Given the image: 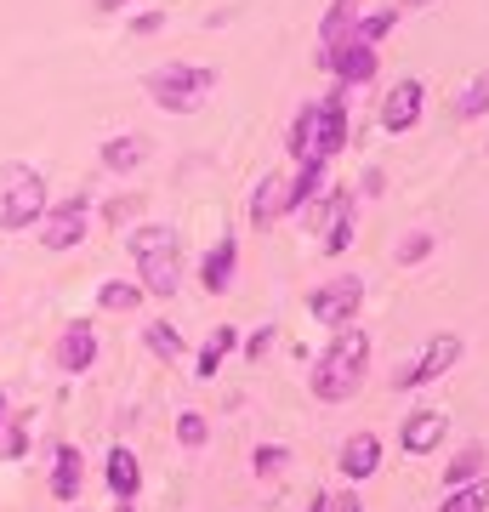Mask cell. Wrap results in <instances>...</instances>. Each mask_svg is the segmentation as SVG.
I'll return each instance as SVG.
<instances>
[{"label": "cell", "instance_id": "obj_1", "mask_svg": "<svg viewBox=\"0 0 489 512\" xmlns=\"http://www.w3.org/2000/svg\"><path fill=\"white\" fill-rule=\"evenodd\" d=\"M364 370H370V336L359 325H342L330 336L325 359L313 365V399L319 404H347L364 387Z\"/></svg>", "mask_w": 489, "mask_h": 512}, {"label": "cell", "instance_id": "obj_2", "mask_svg": "<svg viewBox=\"0 0 489 512\" xmlns=\"http://www.w3.org/2000/svg\"><path fill=\"white\" fill-rule=\"evenodd\" d=\"M131 256H137V285L143 296H177L182 285V251L171 222H143L131 234Z\"/></svg>", "mask_w": 489, "mask_h": 512}, {"label": "cell", "instance_id": "obj_3", "mask_svg": "<svg viewBox=\"0 0 489 512\" xmlns=\"http://www.w3.org/2000/svg\"><path fill=\"white\" fill-rule=\"evenodd\" d=\"M211 86H217V69H205V63H165V69H154V74L143 80L148 103H154V109H165V114H194V109H205Z\"/></svg>", "mask_w": 489, "mask_h": 512}, {"label": "cell", "instance_id": "obj_4", "mask_svg": "<svg viewBox=\"0 0 489 512\" xmlns=\"http://www.w3.org/2000/svg\"><path fill=\"white\" fill-rule=\"evenodd\" d=\"M46 217V183L35 165H0V228H35Z\"/></svg>", "mask_w": 489, "mask_h": 512}, {"label": "cell", "instance_id": "obj_5", "mask_svg": "<svg viewBox=\"0 0 489 512\" xmlns=\"http://www.w3.org/2000/svg\"><path fill=\"white\" fill-rule=\"evenodd\" d=\"M313 126H308V165H330L347 148V103L342 92L325 97V103H308Z\"/></svg>", "mask_w": 489, "mask_h": 512}, {"label": "cell", "instance_id": "obj_6", "mask_svg": "<svg viewBox=\"0 0 489 512\" xmlns=\"http://www.w3.org/2000/svg\"><path fill=\"white\" fill-rule=\"evenodd\" d=\"M359 302H364V279L359 274H336L330 285H319V291L308 296V313L319 319V325L342 330L359 319Z\"/></svg>", "mask_w": 489, "mask_h": 512}, {"label": "cell", "instance_id": "obj_7", "mask_svg": "<svg viewBox=\"0 0 489 512\" xmlns=\"http://www.w3.org/2000/svg\"><path fill=\"white\" fill-rule=\"evenodd\" d=\"M450 365H461V336L444 330V336H433V342H427V348H421L416 359L393 376V387H404V393H410V387H427V382H438Z\"/></svg>", "mask_w": 489, "mask_h": 512}, {"label": "cell", "instance_id": "obj_8", "mask_svg": "<svg viewBox=\"0 0 489 512\" xmlns=\"http://www.w3.org/2000/svg\"><path fill=\"white\" fill-rule=\"evenodd\" d=\"M86 222H91V200H86V194H69V200L46 217L40 245H46V251H74V245L86 239Z\"/></svg>", "mask_w": 489, "mask_h": 512}, {"label": "cell", "instance_id": "obj_9", "mask_svg": "<svg viewBox=\"0 0 489 512\" xmlns=\"http://www.w3.org/2000/svg\"><path fill=\"white\" fill-rule=\"evenodd\" d=\"M421 103H427V86H421L416 74H404V80H393V92L381 97V131H410L421 120Z\"/></svg>", "mask_w": 489, "mask_h": 512}, {"label": "cell", "instance_id": "obj_10", "mask_svg": "<svg viewBox=\"0 0 489 512\" xmlns=\"http://www.w3.org/2000/svg\"><path fill=\"white\" fill-rule=\"evenodd\" d=\"M319 69H330L342 86H364V80H376V46H364V40L347 35L336 52L319 57Z\"/></svg>", "mask_w": 489, "mask_h": 512}, {"label": "cell", "instance_id": "obj_11", "mask_svg": "<svg viewBox=\"0 0 489 512\" xmlns=\"http://www.w3.org/2000/svg\"><path fill=\"white\" fill-rule=\"evenodd\" d=\"M279 217H290V177L285 171H268L251 194V228H273Z\"/></svg>", "mask_w": 489, "mask_h": 512}, {"label": "cell", "instance_id": "obj_12", "mask_svg": "<svg viewBox=\"0 0 489 512\" xmlns=\"http://www.w3.org/2000/svg\"><path fill=\"white\" fill-rule=\"evenodd\" d=\"M97 365V330H91V319H74L63 336H57V370H69V376H80V370Z\"/></svg>", "mask_w": 489, "mask_h": 512}, {"label": "cell", "instance_id": "obj_13", "mask_svg": "<svg viewBox=\"0 0 489 512\" xmlns=\"http://www.w3.org/2000/svg\"><path fill=\"white\" fill-rule=\"evenodd\" d=\"M234 268H239V239L234 234H222L211 251H205V262H200V285L211 296H222L228 285H234Z\"/></svg>", "mask_w": 489, "mask_h": 512}, {"label": "cell", "instance_id": "obj_14", "mask_svg": "<svg viewBox=\"0 0 489 512\" xmlns=\"http://www.w3.org/2000/svg\"><path fill=\"white\" fill-rule=\"evenodd\" d=\"M319 228H325V251L330 256H342L347 245H353V200H347L342 188L319 205Z\"/></svg>", "mask_w": 489, "mask_h": 512}, {"label": "cell", "instance_id": "obj_15", "mask_svg": "<svg viewBox=\"0 0 489 512\" xmlns=\"http://www.w3.org/2000/svg\"><path fill=\"white\" fill-rule=\"evenodd\" d=\"M444 433H450V416L444 410H416V416L404 421L399 444H404V456H427V450H438Z\"/></svg>", "mask_w": 489, "mask_h": 512}, {"label": "cell", "instance_id": "obj_16", "mask_svg": "<svg viewBox=\"0 0 489 512\" xmlns=\"http://www.w3.org/2000/svg\"><path fill=\"white\" fill-rule=\"evenodd\" d=\"M103 478H109V495L114 501H137V490H143V467H137V450H109V461H103Z\"/></svg>", "mask_w": 489, "mask_h": 512}, {"label": "cell", "instance_id": "obj_17", "mask_svg": "<svg viewBox=\"0 0 489 512\" xmlns=\"http://www.w3.org/2000/svg\"><path fill=\"white\" fill-rule=\"evenodd\" d=\"M143 160H148V137H137V131H120V137L103 143V171H114V177L137 171Z\"/></svg>", "mask_w": 489, "mask_h": 512}, {"label": "cell", "instance_id": "obj_18", "mask_svg": "<svg viewBox=\"0 0 489 512\" xmlns=\"http://www.w3.org/2000/svg\"><path fill=\"white\" fill-rule=\"evenodd\" d=\"M381 467V439L376 433H353V439L342 444V473L359 484V478H370Z\"/></svg>", "mask_w": 489, "mask_h": 512}, {"label": "cell", "instance_id": "obj_19", "mask_svg": "<svg viewBox=\"0 0 489 512\" xmlns=\"http://www.w3.org/2000/svg\"><path fill=\"white\" fill-rule=\"evenodd\" d=\"M80 478H86V456L74 444H57V461H52V490L57 501H74L80 495Z\"/></svg>", "mask_w": 489, "mask_h": 512}, {"label": "cell", "instance_id": "obj_20", "mask_svg": "<svg viewBox=\"0 0 489 512\" xmlns=\"http://www.w3.org/2000/svg\"><path fill=\"white\" fill-rule=\"evenodd\" d=\"M347 35H353V0H330V6H325V23H319V57L336 52Z\"/></svg>", "mask_w": 489, "mask_h": 512}, {"label": "cell", "instance_id": "obj_21", "mask_svg": "<svg viewBox=\"0 0 489 512\" xmlns=\"http://www.w3.org/2000/svg\"><path fill=\"white\" fill-rule=\"evenodd\" d=\"M234 325H217L211 330V336H205V348H200V359H194V376H217L222 370V359H228V353H234Z\"/></svg>", "mask_w": 489, "mask_h": 512}, {"label": "cell", "instance_id": "obj_22", "mask_svg": "<svg viewBox=\"0 0 489 512\" xmlns=\"http://www.w3.org/2000/svg\"><path fill=\"white\" fill-rule=\"evenodd\" d=\"M143 342H148V353H154L160 365H177V359H182V336H177L171 325H165V319H148Z\"/></svg>", "mask_w": 489, "mask_h": 512}, {"label": "cell", "instance_id": "obj_23", "mask_svg": "<svg viewBox=\"0 0 489 512\" xmlns=\"http://www.w3.org/2000/svg\"><path fill=\"white\" fill-rule=\"evenodd\" d=\"M97 308H103V313H137V308H143V285H126V279H109V285L97 291Z\"/></svg>", "mask_w": 489, "mask_h": 512}, {"label": "cell", "instance_id": "obj_24", "mask_svg": "<svg viewBox=\"0 0 489 512\" xmlns=\"http://www.w3.org/2000/svg\"><path fill=\"white\" fill-rule=\"evenodd\" d=\"M438 512H489V484H484V478L450 484V501H444Z\"/></svg>", "mask_w": 489, "mask_h": 512}, {"label": "cell", "instance_id": "obj_25", "mask_svg": "<svg viewBox=\"0 0 489 512\" xmlns=\"http://www.w3.org/2000/svg\"><path fill=\"white\" fill-rule=\"evenodd\" d=\"M484 109H489V69L472 74L467 86H461V97H455V114H461V120H478Z\"/></svg>", "mask_w": 489, "mask_h": 512}, {"label": "cell", "instance_id": "obj_26", "mask_svg": "<svg viewBox=\"0 0 489 512\" xmlns=\"http://www.w3.org/2000/svg\"><path fill=\"white\" fill-rule=\"evenodd\" d=\"M325 188V165H296V177H290V211H302Z\"/></svg>", "mask_w": 489, "mask_h": 512}, {"label": "cell", "instance_id": "obj_27", "mask_svg": "<svg viewBox=\"0 0 489 512\" xmlns=\"http://www.w3.org/2000/svg\"><path fill=\"white\" fill-rule=\"evenodd\" d=\"M399 23V6H381V12H370V18L353 23V40H364V46H376V40H387V29Z\"/></svg>", "mask_w": 489, "mask_h": 512}, {"label": "cell", "instance_id": "obj_28", "mask_svg": "<svg viewBox=\"0 0 489 512\" xmlns=\"http://www.w3.org/2000/svg\"><path fill=\"white\" fill-rule=\"evenodd\" d=\"M205 439H211V421H205L200 410H188V416H177V444H182V450H200Z\"/></svg>", "mask_w": 489, "mask_h": 512}, {"label": "cell", "instance_id": "obj_29", "mask_svg": "<svg viewBox=\"0 0 489 512\" xmlns=\"http://www.w3.org/2000/svg\"><path fill=\"white\" fill-rule=\"evenodd\" d=\"M484 461H489L484 450H478V444H467V450L450 461V484H467V478H478V473H484Z\"/></svg>", "mask_w": 489, "mask_h": 512}, {"label": "cell", "instance_id": "obj_30", "mask_svg": "<svg viewBox=\"0 0 489 512\" xmlns=\"http://www.w3.org/2000/svg\"><path fill=\"white\" fill-rule=\"evenodd\" d=\"M256 478H273L279 467H285V444H256Z\"/></svg>", "mask_w": 489, "mask_h": 512}, {"label": "cell", "instance_id": "obj_31", "mask_svg": "<svg viewBox=\"0 0 489 512\" xmlns=\"http://www.w3.org/2000/svg\"><path fill=\"white\" fill-rule=\"evenodd\" d=\"M427 251H433V234H410V239L399 245V262H421Z\"/></svg>", "mask_w": 489, "mask_h": 512}, {"label": "cell", "instance_id": "obj_32", "mask_svg": "<svg viewBox=\"0 0 489 512\" xmlns=\"http://www.w3.org/2000/svg\"><path fill=\"white\" fill-rule=\"evenodd\" d=\"M325 512H364V501H359V490H336V495H325Z\"/></svg>", "mask_w": 489, "mask_h": 512}, {"label": "cell", "instance_id": "obj_33", "mask_svg": "<svg viewBox=\"0 0 489 512\" xmlns=\"http://www.w3.org/2000/svg\"><path fill=\"white\" fill-rule=\"evenodd\" d=\"M273 336H279V330H273V325H262V330H256V336H251V342H245V359H268Z\"/></svg>", "mask_w": 489, "mask_h": 512}, {"label": "cell", "instance_id": "obj_34", "mask_svg": "<svg viewBox=\"0 0 489 512\" xmlns=\"http://www.w3.org/2000/svg\"><path fill=\"white\" fill-rule=\"evenodd\" d=\"M160 12H143V18H131V35H154V29H160Z\"/></svg>", "mask_w": 489, "mask_h": 512}, {"label": "cell", "instance_id": "obj_35", "mask_svg": "<svg viewBox=\"0 0 489 512\" xmlns=\"http://www.w3.org/2000/svg\"><path fill=\"white\" fill-rule=\"evenodd\" d=\"M359 188H364V194H370V200H376L381 188H387V177H381V171H364V177H359Z\"/></svg>", "mask_w": 489, "mask_h": 512}, {"label": "cell", "instance_id": "obj_36", "mask_svg": "<svg viewBox=\"0 0 489 512\" xmlns=\"http://www.w3.org/2000/svg\"><path fill=\"white\" fill-rule=\"evenodd\" d=\"M120 6H126V0H97V12H120Z\"/></svg>", "mask_w": 489, "mask_h": 512}, {"label": "cell", "instance_id": "obj_37", "mask_svg": "<svg viewBox=\"0 0 489 512\" xmlns=\"http://www.w3.org/2000/svg\"><path fill=\"white\" fill-rule=\"evenodd\" d=\"M308 512H325V495H313V507Z\"/></svg>", "mask_w": 489, "mask_h": 512}, {"label": "cell", "instance_id": "obj_38", "mask_svg": "<svg viewBox=\"0 0 489 512\" xmlns=\"http://www.w3.org/2000/svg\"><path fill=\"white\" fill-rule=\"evenodd\" d=\"M399 6H433V0H399Z\"/></svg>", "mask_w": 489, "mask_h": 512}, {"label": "cell", "instance_id": "obj_39", "mask_svg": "<svg viewBox=\"0 0 489 512\" xmlns=\"http://www.w3.org/2000/svg\"><path fill=\"white\" fill-rule=\"evenodd\" d=\"M0 421H6V399H0Z\"/></svg>", "mask_w": 489, "mask_h": 512}]
</instances>
